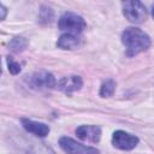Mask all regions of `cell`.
Returning a JSON list of instances; mask_svg holds the SVG:
<instances>
[{"mask_svg": "<svg viewBox=\"0 0 154 154\" xmlns=\"http://www.w3.org/2000/svg\"><path fill=\"white\" fill-rule=\"evenodd\" d=\"M122 42L126 48L128 57H135L150 46L149 36L138 28H126L122 34Z\"/></svg>", "mask_w": 154, "mask_h": 154, "instance_id": "1", "label": "cell"}, {"mask_svg": "<svg viewBox=\"0 0 154 154\" xmlns=\"http://www.w3.org/2000/svg\"><path fill=\"white\" fill-rule=\"evenodd\" d=\"M58 26L60 30L66 31V34L78 35L85 29L87 24H85V20L81 16L73 12H65L60 16Z\"/></svg>", "mask_w": 154, "mask_h": 154, "instance_id": "2", "label": "cell"}, {"mask_svg": "<svg viewBox=\"0 0 154 154\" xmlns=\"http://www.w3.org/2000/svg\"><path fill=\"white\" fill-rule=\"evenodd\" d=\"M122 5H123V14L129 22L134 24H141L146 20L147 8L141 1L137 0L124 1Z\"/></svg>", "mask_w": 154, "mask_h": 154, "instance_id": "3", "label": "cell"}, {"mask_svg": "<svg viewBox=\"0 0 154 154\" xmlns=\"http://www.w3.org/2000/svg\"><path fill=\"white\" fill-rule=\"evenodd\" d=\"M59 146L66 154H99V150L96 148L84 146L67 136L60 137Z\"/></svg>", "mask_w": 154, "mask_h": 154, "instance_id": "4", "label": "cell"}, {"mask_svg": "<svg viewBox=\"0 0 154 154\" xmlns=\"http://www.w3.org/2000/svg\"><path fill=\"white\" fill-rule=\"evenodd\" d=\"M140 140L137 136L125 132L123 130H117L112 135V144L122 150H131L138 144Z\"/></svg>", "mask_w": 154, "mask_h": 154, "instance_id": "5", "label": "cell"}, {"mask_svg": "<svg viewBox=\"0 0 154 154\" xmlns=\"http://www.w3.org/2000/svg\"><path fill=\"white\" fill-rule=\"evenodd\" d=\"M28 82L31 88L40 89V90L41 89H51L57 85V81H55L54 76L48 71H38V72L32 73L29 77Z\"/></svg>", "mask_w": 154, "mask_h": 154, "instance_id": "6", "label": "cell"}, {"mask_svg": "<svg viewBox=\"0 0 154 154\" xmlns=\"http://www.w3.org/2000/svg\"><path fill=\"white\" fill-rule=\"evenodd\" d=\"M76 135L83 141L97 143L101 137V129L96 125H81L76 129Z\"/></svg>", "mask_w": 154, "mask_h": 154, "instance_id": "7", "label": "cell"}, {"mask_svg": "<svg viewBox=\"0 0 154 154\" xmlns=\"http://www.w3.org/2000/svg\"><path fill=\"white\" fill-rule=\"evenodd\" d=\"M83 85V81L79 76H76V75H72V76H66V77H63L59 82H58V88L64 91L65 94L70 95L72 94L73 91H77L82 88Z\"/></svg>", "mask_w": 154, "mask_h": 154, "instance_id": "8", "label": "cell"}, {"mask_svg": "<svg viewBox=\"0 0 154 154\" xmlns=\"http://www.w3.org/2000/svg\"><path fill=\"white\" fill-rule=\"evenodd\" d=\"M22 125L28 132H31V134H34L35 136H38V137H46L49 134V126L45 123H40V122H35V120H31V119L23 118L22 119Z\"/></svg>", "mask_w": 154, "mask_h": 154, "instance_id": "9", "label": "cell"}, {"mask_svg": "<svg viewBox=\"0 0 154 154\" xmlns=\"http://www.w3.org/2000/svg\"><path fill=\"white\" fill-rule=\"evenodd\" d=\"M81 43V38L78 37V35H73V34H63L58 42L57 46L61 49H75L79 46Z\"/></svg>", "mask_w": 154, "mask_h": 154, "instance_id": "10", "label": "cell"}, {"mask_svg": "<svg viewBox=\"0 0 154 154\" xmlns=\"http://www.w3.org/2000/svg\"><path fill=\"white\" fill-rule=\"evenodd\" d=\"M28 46V41L24 38V37H20V36H16L11 40L8 47L12 52L14 53H19V52H23Z\"/></svg>", "mask_w": 154, "mask_h": 154, "instance_id": "11", "label": "cell"}, {"mask_svg": "<svg viewBox=\"0 0 154 154\" xmlns=\"http://www.w3.org/2000/svg\"><path fill=\"white\" fill-rule=\"evenodd\" d=\"M116 81L113 79H106L102 84H101V88H100V96L101 97H108V96H112L114 90H116Z\"/></svg>", "mask_w": 154, "mask_h": 154, "instance_id": "12", "label": "cell"}, {"mask_svg": "<svg viewBox=\"0 0 154 154\" xmlns=\"http://www.w3.org/2000/svg\"><path fill=\"white\" fill-rule=\"evenodd\" d=\"M53 20V11L52 8L47 7V6H42L38 13V22L41 24H47L51 23Z\"/></svg>", "mask_w": 154, "mask_h": 154, "instance_id": "13", "label": "cell"}, {"mask_svg": "<svg viewBox=\"0 0 154 154\" xmlns=\"http://www.w3.org/2000/svg\"><path fill=\"white\" fill-rule=\"evenodd\" d=\"M7 66H8V71H10V73H12V75H17V73H19L20 72V70H22V67H20V64H18L17 61H14L12 58H7Z\"/></svg>", "mask_w": 154, "mask_h": 154, "instance_id": "14", "label": "cell"}, {"mask_svg": "<svg viewBox=\"0 0 154 154\" xmlns=\"http://www.w3.org/2000/svg\"><path fill=\"white\" fill-rule=\"evenodd\" d=\"M0 11H1V20L2 19H5V17H6V7L4 6V5H0Z\"/></svg>", "mask_w": 154, "mask_h": 154, "instance_id": "15", "label": "cell"}, {"mask_svg": "<svg viewBox=\"0 0 154 154\" xmlns=\"http://www.w3.org/2000/svg\"><path fill=\"white\" fill-rule=\"evenodd\" d=\"M152 16H153V18H154V5L152 6Z\"/></svg>", "mask_w": 154, "mask_h": 154, "instance_id": "16", "label": "cell"}]
</instances>
